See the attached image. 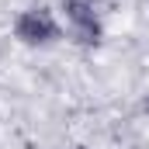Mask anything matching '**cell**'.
<instances>
[{"label":"cell","instance_id":"cell-2","mask_svg":"<svg viewBox=\"0 0 149 149\" xmlns=\"http://www.w3.org/2000/svg\"><path fill=\"white\" fill-rule=\"evenodd\" d=\"M66 7H70V17H73L76 31L83 35V42H94V38H97V21H94V10H90L83 0H66Z\"/></svg>","mask_w":149,"mask_h":149},{"label":"cell","instance_id":"cell-1","mask_svg":"<svg viewBox=\"0 0 149 149\" xmlns=\"http://www.w3.org/2000/svg\"><path fill=\"white\" fill-rule=\"evenodd\" d=\"M14 31H17L21 42H28V45H49V42L59 38V24L52 21L49 10H24L17 17V24H14Z\"/></svg>","mask_w":149,"mask_h":149}]
</instances>
